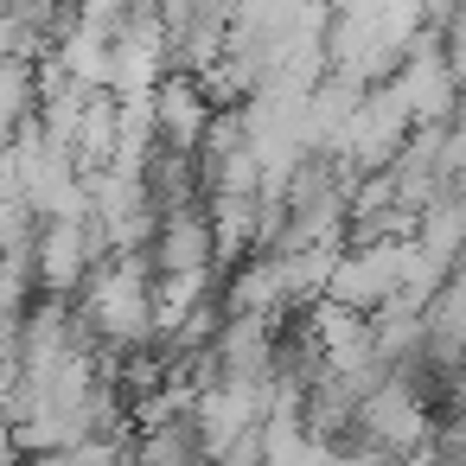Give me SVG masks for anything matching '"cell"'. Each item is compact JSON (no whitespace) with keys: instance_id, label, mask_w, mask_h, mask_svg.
I'll return each instance as SVG.
<instances>
[{"instance_id":"6da1fadb","label":"cell","mask_w":466,"mask_h":466,"mask_svg":"<svg viewBox=\"0 0 466 466\" xmlns=\"http://www.w3.org/2000/svg\"><path fill=\"white\" fill-rule=\"evenodd\" d=\"M77 313L96 339V351H141L154 345V275L147 256H103L90 281L77 288Z\"/></svg>"},{"instance_id":"7a4b0ae2","label":"cell","mask_w":466,"mask_h":466,"mask_svg":"<svg viewBox=\"0 0 466 466\" xmlns=\"http://www.w3.org/2000/svg\"><path fill=\"white\" fill-rule=\"evenodd\" d=\"M351 441L364 447H383V453H415L434 441V402L409 383V377H383L364 402H358V421H351Z\"/></svg>"},{"instance_id":"3957f363","label":"cell","mask_w":466,"mask_h":466,"mask_svg":"<svg viewBox=\"0 0 466 466\" xmlns=\"http://www.w3.org/2000/svg\"><path fill=\"white\" fill-rule=\"evenodd\" d=\"M409 135H415V122H409V103H402L396 77H390V84H370V90L358 96V109H351L345 135H339V160H345L351 173H383V167L402 154Z\"/></svg>"},{"instance_id":"277c9868","label":"cell","mask_w":466,"mask_h":466,"mask_svg":"<svg viewBox=\"0 0 466 466\" xmlns=\"http://www.w3.org/2000/svg\"><path fill=\"white\" fill-rule=\"evenodd\" d=\"M275 319L224 313L218 332H211V377L230 383V390H243V396H256L262 415H268V383H275Z\"/></svg>"},{"instance_id":"5b68a950","label":"cell","mask_w":466,"mask_h":466,"mask_svg":"<svg viewBox=\"0 0 466 466\" xmlns=\"http://www.w3.org/2000/svg\"><path fill=\"white\" fill-rule=\"evenodd\" d=\"M402 243L409 237H390V243H345L332 275H326V294L332 307H351V313H377L402 294Z\"/></svg>"},{"instance_id":"8992f818","label":"cell","mask_w":466,"mask_h":466,"mask_svg":"<svg viewBox=\"0 0 466 466\" xmlns=\"http://www.w3.org/2000/svg\"><path fill=\"white\" fill-rule=\"evenodd\" d=\"M26 262H33V288L46 300H71L90 281V268L103 262V249L90 243L84 218H52V224H39V243H33Z\"/></svg>"},{"instance_id":"52a82bcc","label":"cell","mask_w":466,"mask_h":466,"mask_svg":"<svg viewBox=\"0 0 466 466\" xmlns=\"http://www.w3.org/2000/svg\"><path fill=\"white\" fill-rule=\"evenodd\" d=\"M396 90L409 103V122L415 128H453V109H460V84L441 58V39L421 26V39L409 46V58L396 65Z\"/></svg>"},{"instance_id":"ba28073f","label":"cell","mask_w":466,"mask_h":466,"mask_svg":"<svg viewBox=\"0 0 466 466\" xmlns=\"http://www.w3.org/2000/svg\"><path fill=\"white\" fill-rule=\"evenodd\" d=\"M141 256H147V275H154V281H167V275H218V249H211V218H205V205L160 211Z\"/></svg>"},{"instance_id":"9c48e42d","label":"cell","mask_w":466,"mask_h":466,"mask_svg":"<svg viewBox=\"0 0 466 466\" xmlns=\"http://www.w3.org/2000/svg\"><path fill=\"white\" fill-rule=\"evenodd\" d=\"M147 122H154V141H160V147L198 154V141H205V128H211V103H205L198 77L167 71V77L147 90Z\"/></svg>"},{"instance_id":"30bf717a","label":"cell","mask_w":466,"mask_h":466,"mask_svg":"<svg viewBox=\"0 0 466 466\" xmlns=\"http://www.w3.org/2000/svg\"><path fill=\"white\" fill-rule=\"evenodd\" d=\"M192 434H198V453L205 460H218L237 434H249V428H262V402L256 396H243V390H230V383H198L192 390Z\"/></svg>"},{"instance_id":"8fae6325","label":"cell","mask_w":466,"mask_h":466,"mask_svg":"<svg viewBox=\"0 0 466 466\" xmlns=\"http://www.w3.org/2000/svg\"><path fill=\"white\" fill-rule=\"evenodd\" d=\"M71 154H77L84 173L116 167V154H122V103H116L109 90H84V116H77Z\"/></svg>"},{"instance_id":"7c38bea8","label":"cell","mask_w":466,"mask_h":466,"mask_svg":"<svg viewBox=\"0 0 466 466\" xmlns=\"http://www.w3.org/2000/svg\"><path fill=\"white\" fill-rule=\"evenodd\" d=\"M326 453L294 415H262V466H326Z\"/></svg>"},{"instance_id":"4fadbf2b","label":"cell","mask_w":466,"mask_h":466,"mask_svg":"<svg viewBox=\"0 0 466 466\" xmlns=\"http://www.w3.org/2000/svg\"><path fill=\"white\" fill-rule=\"evenodd\" d=\"M33 243H39V218H33V205H26L20 192H0V256H7V262H26Z\"/></svg>"},{"instance_id":"5bb4252c","label":"cell","mask_w":466,"mask_h":466,"mask_svg":"<svg viewBox=\"0 0 466 466\" xmlns=\"http://www.w3.org/2000/svg\"><path fill=\"white\" fill-rule=\"evenodd\" d=\"M326 466H396V453H383V447H364V441H339V447L326 453Z\"/></svg>"},{"instance_id":"9a60e30c","label":"cell","mask_w":466,"mask_h":466,"mask_svg":"<svg viewBox=\"0 0 466 466\" xmlns=\"http://www.w3.org/2000/svg\"><path fill=\"white\" fill-rule=\"evenodd\" d=\"M396 466H453V460H447V453L428 441V447H415V453H396Z\"/></svg>"},{"instance_id":"2e32d148","label":"cell","mask_w":466,"mask_h":466,"mask_svg":"<svg viewBox=\"0 0 466 466\" xmlns=\"http://www.w3.org/2000/svg\"><path fill=\"white\" fill-rule=\"evenodd\" d=\"M192 466H211V460H192Z\"/></svg>"}]
</instances>
